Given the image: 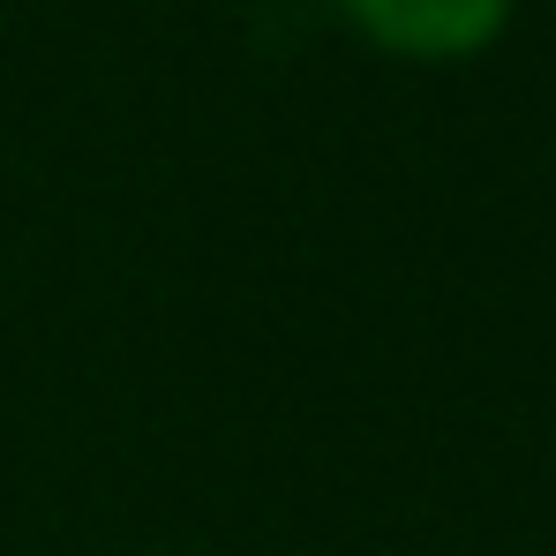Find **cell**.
<instances>
[{"label": "cell", "mask_w": 556, "mask_h": 556, "mask_svg": "<svg viewBox=\"0 0 556 556\" xmlns=\"http://www.w3.org/2000/svg\"><path fill=\"white\" fill-rule=\"evenodd\" d=\"M346 15V30H362L376 53L391 61H473L504 38L519 0H331Z\"/></svg>", "instance_id": "6da1fadb"}]
</instances>
